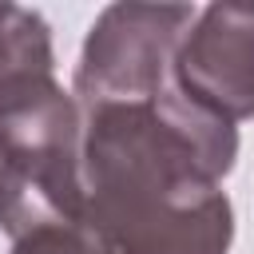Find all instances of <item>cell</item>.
Returning a JSON list of instances; mask_svg holds the SVG:
<instances>
[{"mask_svg":"<svg viewBox=\"0 0 254 254\" xmlns=\"http://www.w3.org/2000/svg\"><path fill=\"white\" fill-rule=\"evenodd\" d=\"M238 131L190 107L175 83L155 99L83 107V222L107 254H226L222 190Z\"/></svg>","mask_w":254,"mask_h":254,"instance_id":"1","label":"cell"},{"mask_svg":"<svg viewBox=\"0 0 254 254\" xmlns=\"http://www.w3.org/2000/svg\"><path fill=\"white\" fill-rule=\"evenodd\" d=\"M83 111L52 75L0 91V230L83 218Z\"/></svg>","mask_w":254,"mask_h":254,"instance_id":"2","label":"cell"},{"mask_svg":"<svg viewBox=\"0 0 254 254\" xmlns=\"http://www.w3.org/2000/svg\"><path fill=\"white\" fill-rule=\"evenodd\" d=\"M187 4H111L91 24L75 64V103H131L155 99L171 87L175 52L194 24Z\"/></svg>","mask_w":254,"mask_h":254,"instance_id":"3","label":"cell"},{"mask_svg":"<svg viewBox=\"0 0 254 254\" xmlns=\"http://www.w3.org/2000/svg\"><path fill=\"white\" fill-rule=\"evenodd\" d=\"M175 91L222 119L238 123L254 115V8L250 4H210L198 8L194 24L187 28L175 64H171Z\"/></svg>","mask_w":254,"mask_h":254,"instance_id":"4","label":"cell"},{"mask_svg":"<svg viewBox=\"0 0 254 254\" xmlns=\"http://www.w3.org/2000/svg\"><path fill=\"white\" fill-rule=\"evenodd\" d=\"M52 28L40 12L0 4V91L24 75H52Z\"/></svg>","mask_w":254,"mask_h":254,"instance_id":"5","label":"cell"},{"mask_svg":"<svg viewBox=\"0 0 254 254\" xmlns=\"http://www.w3.org/2000/svg\"><path fill=\"white\" fill-rule=\"evenodd\" d=\"M12 254H107V250L83 218H71L24 230L20 238H12Z\"/></svg>","mask_w":254,"mask_h":254,"instance_id":"6","label":"cell"}]
</instances>
